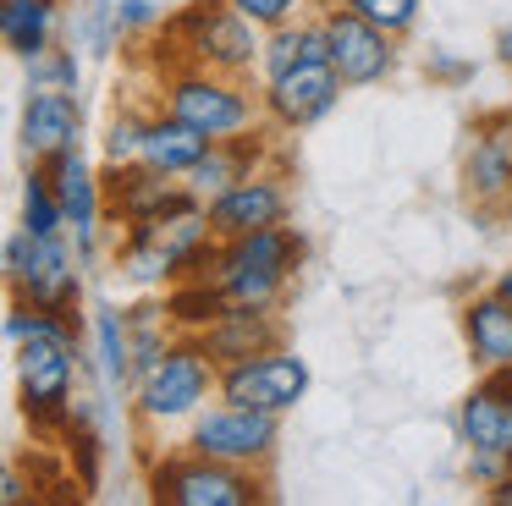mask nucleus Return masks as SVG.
Returning <instances> with one entry per match:
<instances>
[{"label": "nucleus", "mask_w": 512, "mask_h": 506, "mask_svg": "<svg viewBox=\"0 0 512 506\" xmlns=\"http://www.w3.org/2000/svg\"><path fill=\"white\" fill-rule=\"evenodd\" d=\"M215 248H221V237L210 231V215L199 204V209H177V215L122 226V237H116V270L133 286H155L160 292V286L210 275Z\"/></svg>", "instance_id": "1"}, {"label": "nucleus", "mask_w": 512, "mask_h": 506, "mask_svg": "<svg viewBox=\"0 0 512 506\" xmlns=\"http://www.w3.org/2000/svg\"><path fill=\"white\" fill-rule=\"evenodd\" d=\"M160 44L171 50L160 66H210L232 77H259L265 28L243 17L232 0H188L177 17L160 22Z\"/></svg>", "instance_id": "2"}, {"label": "nucleus", "mask_w": 512, "mask_h": 506, "mask_svg": "<svg viewBox=\"0 0 512 506\" xmlns=\"http://www.w3.org/2000/svg\"><path fill=\"white\" fill-rule=\"evenodd\" d=\"M17 358V407H23L28 429L39 435H56L72 424L78 413V319L56 314L45 330H34L28 341L12 347Z\"/></svg>", "instance_id": "3"}, {"label": "nucleus", "mask_w": 512, "mask_h": 506, "mask_svg": "<svg viewBox=\"0 0 512 506\" xmlns=\"http://www.w3.org/2000/svg\"><path fill=\"white\" fill-rule=\"evenodd\" d=\"M155 105L199 127L204 138H243L265 127V94L259 77H232L210 66H160Z\"/></svg>", "instance_id": "4"}, {"label": "nucleus", "mask_w": 512, "mask_h": 506, "mask_svg": "<svg viewBox=\"0 0 512 506\" xmlns=\"http://www.w3.org/2000/svg\"><path fill=\"white\" fill-rule=\"evenodd\" d=\"M303 259H309V242H303V231L287 220V226H270V231L226 237L221 248H215L210 281L221 286L226 303L276 308L281 292L292 286V275L303 270Z\"/></svg>", "instance_id": "5"}, {"label": "nucleus", "mask_w": 512, "mask_h": 506, "mask_svg": "<svg viewBox=\"0 0 512 506\" xmlns=\"http://www.w3.org/2000/svg\"><path fill=\"white\" fill-rule=\"evenodd\" d=\"M215 385H221V363L199 347V336H177L166 347V358L133 380L127 402H133V418L149 429L188 424L204 402H215Z\"/></svg>", "instance_id": "6"}, {"label": "nucleus", "mask_w": 512, "mask_h": 506, "mask_svg": "<svg viewBox=\"0 0 512 506\" xmlns=\"http://www.w3.org/2000/svg\"><path fill=\"white\" fill-rule=\"evenodd\" d=\"M72 231L56 237H39V231L17 226L6 237V286H12L17 303H34L45 314H67L78 319L83 303V253L72 248Z\"/></svg>", "instance_id": "7"}, {"label": "nucleus", "mask_w": 512, "mask_h": 506, "mask_svg": "<svg viewBox=\"0 0 512 506\" xmlns=\"http://www.w3.org/2000/svg\"><path fill=\"white\" fill-rule=\"evenodd\" d=\"M149 501L155 506H259L265 501V473L182 446V451H166L160 462H149Z\"/></svg>", "instance_id": "8"}, {"label": "nucleus", "mask_w": 512, "mask_h": 506, "mask_svg": "<svg viewBox=\"0 0 512 506\" xmlns=\"http://www.w3.org/2000/svg\"><path fill=\"white\" fill-rule=\"evenodd\" d=\"M182 446L265 473L281 451V413H259V407H237V402H221V396H215V402H204L199 413L188 418V440H182Z\"/></svg>", "instance_id": "9"}, {"label": "nucleus", "mask_w": 512, "mask_h": 506, "mask_svg": "<svg viewBox=\"0 0 512 506\" xmlns=\"http://www.w3.org/2000/svg\"><path fill=\"white\" fill-rule=\"evenodd\" d=\"M309 380H314L309 363L281 341V347H270V352H254V358L226 363L215 396H221V402H237V407H259V413L287 418L292 407L309 396Z\"/></svg>", "instance_id": "10"}, {"label": "nucleus", "mask_w": 512, "mask_h": 506, "mask_svg": "<svg viewBox=\"0 0 512 506\" xmlns=\"http://www.w3.org/2000/svg\"><path fill=\"white\" fill-rule=\"evenodd\" d=\"M320 17H325V39H331V66L342 72L347 88H375L397 72V33L358 17L342 0H331Z\"/></svg>", "instance_id": "11"}, {"label": "nucleus", "mask_w": 512, "mask_h": 506, "mask_svg": "<svg viewBox=\"0 0 512 506\" xmlns=\"http://www.w3.org/2000/svg\"><path fill=\"white\" fill-rule=\"evenodd\" d=\"M265 94V121L276 132H303V127H320L336 105H342L347 83L331 61H298L292 72L281 77H265L259 83Z\"/></svg>", "instance_id": "12"}, {"label": "nucleus", "mask_w": 512, "mask_h": 506, "mask_svg": "<svg viewBox=\"0 0 512 506\" xmlns=\"http://www.w3.org/2000/svg\"><path fill=\"white\" fill-rule=\"evenodd\" d=\"M215 237H248V231H270V226H287L292 220V187L276 165H259L248 171L243 182H232L226 193H215L204 204Z\"/></svg>", "instance_id": "13"}, {"label": "nucleus", "mask_w": 512, "mask_h": 506, "mask_svg": "<svg viewBox=\"0 0 512 506\" xmlns=\"http://www.w3.org/2000/svg\"><path fill=\"white\" fill-rule=\"evenodd\" d=\"M45 171H50V182H56V193H61V209H67V231H72V248L83 253V264L100 253V226H105V176H100V165L83 154V138L78 143H67L61 154H50L45 160Z\"/></svg>", "instance_id": "14"}, {"label": "nucleus", "mask_w": 512, "mask_h": 506, "mask_svg": "<svg viewBox=\"0 0 512 506\" xmlns=\"http://www.w3.org/2000/svg\"><path fill=\"white\" fill-rule=\"evenodd\" d=\"M507 182H512V110L474 121L463 143V198L490 215V209H507Z\"/></svg>", "instance_id": "15"}, {"label": "nucleus", "mask_w": 512, "mask_h": 506, "mask_svg": "<svg viewBox=\"0 0 512 506\" xmlns=\"http://www.w3.org/2000/svg\"><path fill=\"white\" fill-rule=\"evenodd\" d=\"M78 138H83L78 88H28L23 110H17V149H23V160L45 165L50 154H61Z\"/></svg>", "instance_id": "16"}, {"label": "nucleus", "mask_w": 512, "mask_h": 506, "mask_svg": "<svg viewBox=\"0 0 512 506\" xmlns=\"http://www.w3.org/2000/svg\"><path fill=\"white\" fill-rule=\"evenodd\" d=\"M457 440L512 457V363L507 369H479V380L463 391V402H457Z\"/></svg>", "instance_id": "17"}, {"label": "nucleus", "mask_w": 512, "mask_h": 506, "mask_svg": "<svg viewBox=\"0 0 512 506\" xmlns=\"http://www.w3.org/2000/svg\"><path fill=\"white\" fill-rule=\"evenodd\" d=\"M281 341H287V336H281L276 308H243V303L221 308V314L199 330V347L210 352L221 369H226V363H237V358H254V352L281 347Z\"/></svg>", "instance_id": "18"}, {"label": "nucleus", "mask_w": 512, "mask_h": 506, "mask_svg": "<svg viewBox=\"0 0 512 506\" xmlns=\"http://www.w3.org/2000/svg\"><path fill=\"white\" fill-rule=\"evenodd\" d=\"M457 325H463V347L474 369H507L512 363V303L496 286L468 292L457 308Z\"/></svg>", "instance_id": "19"}, {"label": "nucleus", "mask_w": 512, "mask_h": 506, "mask_svg": "<svg viewBox=\"0 0 512 506\" xmlns=\"http://www.w3.org/2000/svg\"><path fill=\"white\" fill-rule=\"evenodd\" d=\"M270 121L265 127H254V132H243V138H215L210 149H204V160L193 165L188 176H182V182L193 187V193L204 198V204H210L215 193H226V187L232 182H243L248 171H259V165H270Z\"/></svg>", "instance_id": "20"}, {"label": "nucleus", "mask_w": 512, "mask_h": 506, "mask_svg": "<svg viewBox=\"0 0 512 506\" xmlns=\"http://www.w3.org/2000/svg\"><path fill=\"white\" fill-rule=\"evenodd\" d=\"M215 138H204L199 127H188L182 116H171V110H149V121H144V154L138 160L144 165H155V171H166V176H188L193 165L204 160V149H210Z\"/></svg>", "instance_id": "21"}, {"label": "nucleus", "mask_w": 512, "mask_h": 506, "mask_svg": "<svg viewBox=\"0 0 512 506\" xmlns=\"http://www.w3.org/2000/svg\"><path fill=\"white\" fill-rule=\"evenodd\" d=\"M0 39L17 61H39L56 44V0H0Z\"/></svg>", "instance_id": "22"}, {"label": "nucleus", "mask_w": 512, "mask_h": 506, "mask_svg": "<svg viewBox=\"0 0 512 506\" xmlns=\"http://www.w3.org/2000/svg\"><path fill=\"white\" fill-rule=\"evenodd\" d=\"M89 336H94L100 380L111 385V391H133L138 369H133V336H127V308H94Z\"/></svg>", "instance_id": "23"}, {"label": "nucleus", "mask_w": 512, "mask_h": 506, "mask_svg": "<svg viewBox=\"0 0 512 506\" xmlns=\"http://www.w3.org/2000/svg\"><path fill=\"white\" fill-rule=\"evenodd\" d=\"M17 226L39 231V237H56V231H67V209H61L56 182H50V171H45V165H34V160H28L23 187H17Z\"/></svg>", "instance_id": "24"}, {"label": "nucleus", "mask_w": 512, "mask_h": 506, "mask_svg": "<svg viewBox=\"0 0 512 506\" xmlns=\"http://www.w3.org/2000/svg\"><path fill=\"white\" fill-rule=\"evenodd\" d=\"M127 336H133V369L144 374V369H155V363L166 358V347L182 336V330L171 325V308H166V297H160V303H133L127 308Z\"/></svg>", "instance_id": "25"}, {"label": "nucleus", "mask_w": 512, "mask_h": 506, "mask_svg": "<svg viewBox=\"0 0 512 506\" xmlns=\"http://www.w3.org/2000/svg\"><path fill=\"white\" fill-rule=\"evenodd\" d=\"M298 61H309V17L281 22V28H265V50H259V83H265V77L292 72Z\"/></svg>", "instance_id": "26"}, {"label": "nucleus", "mask_w": 512, "mask_h": 506, "mask_svg": "<svg viewBox=\"0 0 512 506\" xmlns=\"http://www.w3.org/2000/svg\"><path fill=\"white\" fill-rule=\"evenodd\" d=\"M144 121L138 110H111V121H105L100 132V165H138V154H144Z\"/></svg>", "instance_id": "27"}, {"label": "nucleus", "mask_w": 512, "mask_h": 506, "mask_svg": "<svg viewBox=\"0 0 512 506\" xmlns=\"http://www.w3.org/2000/svg\"><path fill=\"white\" fill-rule=\"evenodd\" d=\"M28 88H78V55H72V44H50L39 61H28Z\"/></svg>", "instance_id": "28"}, {"label": "nucleus", "mask_w": 512, "mask_h": 506, "mask_svg": "<svg viewBox=\"0 0 512 506\" xmlns=\"http://www.w3.org/2000/svg\"><path fill=\"white\" fill-rule=\"evenodd\" d=\"M342 6H353L358 17L380 22L386 33H397V39H402V33L419 22V6H424V0H342Z\"/></svg>", "instance_id": "29"}, {"label": "nucleus", "mask_w": 512, "mask_h": 506, "mask_svg": "<svg viewBox=\"0 0 512 506\" xmlns=\"http://www.w3.org/2000/svg\"><path fill=\"white\" fill-rule=\"evenodd\" d=\"M468 457H463V479L474 484V490H496L501 479H507V468H512V457L507 451H490V446H463Z\"/></svg>", "instance_id": "30"}, {"label": "nucleus", "mask_w": 512, "mask_h": 506, "mask_svg": "<svg viewBox=\"0 0 512 506\" xmlns=\"http://www.w3.org/2000/svg\"><path fill=\"white\" fill-rule=\"evenodd\" d=\"M243 17H254L259 28H281V22H298L303 0H232Z\"/></svg>", "instance_id": "31"}, {"label": "nucleus", "mask_w": 512, "mask_h": 506, "mask_svg": "<svg viewBox=\"0 0 512 506\" xmlns=\"http://www.w3.org/2000/svg\"><path fill=\"white\" fill-rule=\"evenodd\" d=\"M111 17H116V28H122V33H144V28H155V22H160V6H155V0H116Z\"/></svg>", "instance_id": "32"}, {"label": "nucleus", "mask_w": 512, "mask_h": 506, "mask_svg": "<svg viewBox=\"0 0 512 506\" xmlns=\"http://www.w3.org/2000/svg\"><path fill=\"white\" fill-rule=\"evenodd\" d=\"M424 72H430L435 83H468V77H474V66H468V61H457L452 50H430V61H424Z\"/></svg>", "instance_id": "33"}, {"label": "nucleus", "mask_w": 512, "mask_h": 506, "mask_svg": "<svg viewBox=\"0 0 512 506\" xmlns=\"http://www.w3.org/2000/svg\"><path fill=\"white\" fill-rule=\"evenodd\" d=\"M0 501H6V506L23 501V473H17V468H6V479H0Z\"/></svg>", "instance_id": "34"}, {"label": "nucleus", "mask_w": 512, "mask_h": 506, "mask_svg": "<svg viewBox=\"0 0 512 506\" xmlns=\"http://www.w3.org/2000/svg\"><path fill=\"white\" fill-rule=\"evenodd\" d=\"M490 50H496L501 66H512V22H507V28H496V44H490Z\"/></svg>", "instance_id": "35"}, {"label": "nucleus", "mask_w": 512, "mask_h": 506, "mask_svg": "<svg viewBox=\"0 0 512 506\" xmlns=\"http://www.w3.org/2000/svg\"><path fill=\"white\" fill-rule=\"evenodd\" d=\"M490 286H496V292H501V297H507V303H512V264H501V270L490 275Z\"/></svg>", "instance_id": "36"}, {"label": "nucleus", "mask_w": 512, "mask_h": 506, "mask_svg": "<svg viewBox=\"0 0 512 506\" xmlns=\"http://www.w3.org/2000/svg\"><path fill=\"white\" fill-rule=\"evenodd\" d=\"M485 495H490V501H496V506H512V468H507V479H501L496 490H485Z\"/></svg>", "instance_id": "37"}, {"label": "nucleus", "mask_w": 512, "mask_h": 506, "mask_svg": "<svg viewBox=\"0 0 512 506\" xmlns=\"http://www.w3.org/2000/svg\"><path fill=\"white\" fill-rule=\"evenodd\" d=\"M501 215H512V182H507V209H501Z\"/></svg>", "instance_id": "38"}]
</instances>
